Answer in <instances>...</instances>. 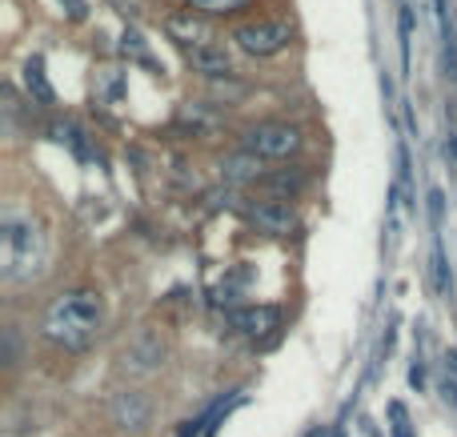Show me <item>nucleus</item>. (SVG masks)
<instances>
[{"instance_id":"nucleus-14","label":"nucleus","mask_w":457,"mask_h":437,"mask_svg":"<svg viewBox=\"0 0 457 437\" xmlns=\"http://www.w3.org/2000/svg\"><path fill=\"white\" fill-rule=\"evenodd\" d=\"M93 93H96V101L101 104H117L120 96H125V72L101 69L96 72V80H93Z\"/></svg>"},{"instance_id":"nucleus-10","label":"nucleus","mask_w":457,"mask_h":437,"mask_svg":"<svg viewBox=\"0 0 457 437\" xmlns=\"http://www.w3.org/2000/svg\"><path fill=\"white\" fill-rule=\"evenodd\" d=\"M221 177L228 185H253V181H265V173H261V157H253V153H228L221 161Z\"/></svg>"},{"instance_id":"nucleus-5","label":"nucleus","mask_w":457,"mask_h":437,"mask_svg":"<svg viewBox=\"0 0 457 437\" xmlns=\"http://www.w3.org/2000/svg\"><path fill=\"white\" fill-rule=\"evenodd\" d=\"M228 326L249 342H269L281 329V309L277 305H245V309L228 313Z\"/></svg>"},{"instance_id":"nucleus-23","label":"nucleus","mask_w":457,"mask_h":437,"mask_svg":"<svg viewBox=\"0 0 457 437\" xmlns=\"http://www.w3.org/2000/svg\"><path fill=\"white\" fill-rule=\"evenodd\" d=\"M445 157H453V161H457V136H453L450 144H445Z\"/></svg>"},{"instance_id":"nucleus-4","label":"nucleus","mask_w":457,"mask_h":437,"mask_svg":"<svg viewBox=\"0 0 457 437\" xmlns=\"http://www.w3.org/2000/svg\"><path fill=\"white\" fill-rule=\"evenodd\" d=\"M233 40L249 56H277L281 48H289L293 24L289 21H253V24H241L233 32Z\"/></svg>"},{"instance_id":"nucleus-1","label":"nucleus","mask_w":457,"mask_h":437,"mask_svg":"<svg viewBox=\"0 0 457 437\" xmlns=\"http://www.w3.org/2000/svg\"><path fill=\"white\" fill-rule=\"evenodd\" d=\"M96 329H101V301H96V293H85V289L61 293L45 309V321H40V334L72 353L85 350L96 337Z\"/></svg>"},{"instance_id":"nucleus-11","label":"nucleus","mask_w":457,"mask_h":437,"mask_svg":"<svg viewBox=\"0 0 457 437\" xmlns=\"http://www.w3.org/2000/svg\"><path fill=\"white\" fill-rule=\"evenodd\" d=\"M177 128H189L193 136H209L221 128V112H213L209 104H185L181 117H177Z\"/></svg>"},{"instance_id":"nucleus-20","label":"nucleus","mask_w":457,"mask_h":437,"mask_svg":"<svg viewBox=\"0 0 457 437\" xmlns=\"http://www.w3.org/2000/svg\"><path fill=\"white\" fill-rule=\"evenodd\" d=\"M442 209H445V193L429 189V217H434V225H442Z\"/></svg>"},{"instance_id":"nucleus-15","label":"nucleus","mask_w":457,"mask_h":437,"mask_svg":"<svg viewBox=\"0 0 457 437\" xmlns=\"http://www.w3.org/2000/svg\"><path fill=\"white\" fill-rule=\"evenodd\" d=\"M120 53H125L129 61H137V64L157 69V61H153V53H149V40H145L137 29H125V37H120Z\"/></svg>"},{"instance_id":"nucleus-18","label":"nucleus","mask_w":457,"mask_h":437,"mask_svg":"<svg viewBox=\"0 0 457 437\" xmlns=\"http://www.w3.org/2000/svg\"><path fill=\"white\" fill-rule=\"evenodd\" d=\"M445 393H450V401L457 409V350L445 353Z\"/></svg>"},{"instance_id":"nucleus-2","label":"nucleus","mask_w":457,"mask_h":437,"mask_svg":"<svg viewBox=\"0 0 457 437\" xmlns=\"http://www.w3.org/2000/svg\"><path fill=\"white\" fill-rule=\"evenodd\" d=\"M45 261L48 249L40 225L24 213H4V221H0V273H4V281L40 277Z\"/></svg>"},{"instance_id":"nucleus-21","label":"nucleus","mask_w":457,"mask_h":437,"mask_svg":"<svg viewBox=\"0 0 457 437\" xmlns=\"http://www.w3.org/2000/svg\"><path fill=\"white\" fill-rule=\"evenodd\" d=\"M61 4L69 8L72 21H85V16H88V4H85V0H61Z\"/></svg>"},{"instance_id":"nucleus-12","label":"nucleus","mask_w":457,"mask_h":437,"mask_svg":"<svg viewBox=\"0 0 457 437\" xmlns=\"http://www.w3.org/2000/svg\"><path fill=\"white\" fill-rule=\"evenodd\" d=\"M265 185L277 201H293L301 189H305V169H277V173H265Z\"/></svg>"},{"instance_id":"nucleus-9","label":"nucleus","mask_w":457,"mask_h":437,"mask_svg":"<svg viewBox=\"0 0 457 437\" xmlns=\"http://www.w3.org/2000/svg\"><path fill=\"white\" fill-rule=\"evenodd\" d=\"M112 417H117V425H125V430H141V425L149 422V401L137 390H125L112 398Z\"/></svg>"},{"instance_id":"nucleus-19","label":"nucleus","mask_w":457,"mask_h":437,"mask_svg":"<svg viewBox=\"0 0 457 437\" xmlns=\"http://www.w3.org/2000/svg\"><path fill=\"white\" fill-rule=\"evenodd\" d=\"M434 277H437V289H450V273H445V253H442V245L434 249Z\"/></svg>"},{"instance_id":"nucleus-16","label":"nucleus","mask_w":457,"mask_h":437,"mask_svg":"<svg viewBox=\"0 0 457 437\" xmlns=\"http://www.w3.org/2000/svg\"><path fill=\"white\" fill-rule=\"evenodd\" d=\"M189 8H197V12H233V8L249 4V0H185Z\"/></svg>"},{"instance_id":"nucleus-7","label":"nucleus","mask_w":457,"mask_h":437,"mask_svg":"<svg viewBox=\"0 0 457 437\" xmlns=\"http://www.w3.org/2000/svg\"><path fill=\"white\" fill-rule=\"evenodd\" d=\"M245 217L265 237H289V233H297V213H293L289 201H261V205H249Z\"/></svg>"},{"instance_id":"nucleus-17","label":"nucleus","mask_w":457,"mask_h":437,"mask_svg":"<svg viewBox=\"0 0 457 437\" xmlns=\"http://www.w3.org/2000/svg\"><path fill=\"white\" fill-rule=\"evenodd\" d=\"M389 417H394V437H413V430H410V414H405L402 401H394V406H389Z\"/></svg>"},{"instance_id":"nucleus-8","label":"nucleus","mask_w":457,"mask_h":437,"mask_svg":"<svg viewBox=\"0 0 457 437\" xmlns=\"http://www.w3.org/2000/svg\"><path fill=\"white\" fill-rule=\"evenodd\" d=\"M189 64L201 72V77H209V80H221V77H233V56H228V48L225 45H201V48H193L189 53Z\"/></svg>"},{"instance_id":"nucleus-3","label":"nucleus","mask_w":457,"mask_h":437,"mask_svg":"<svg viewBox=\"0 0 457 437\" xmlns=\"http://www.w3.org/2000/svg\"><path fill=\"white\" fill-rule=\"evenodd\" d=\"M241 149L261 161H285L301 149V128L285 125V120H261V125H253L245 133Z\"/></svg>"},{"instance_id":"nucleus-6","label":"nucleus","mask_w":457,"mask_h":437,"mask_svg":"<svg viewBox=\"0 0 457 437\" xmlns=\"http://www.w3.org/2000/svg\"><path fill=\"white\" fill-rule=\"evenodd\" d=\"M165 32L169 40H177L181 48H201V45H213V24H209L205 12H197V8H181V12H173L165 21Z\"/></svg>"},{"instance_id":"nucleus-22","label":"nucleus","mask_w":457,"mask_h":437,"mask_svg":"<svg viewBox=\"0 0 457 437\" xmlns=\"http://www.w3.org/2000/svg\"><path fill=\"white\" fill-rule=\"evenodd\" d=\"M410 385H413V390H421V385H426V369H421V361H413V369H410Z\"/></svg>"},{"instance_id":"nucleus-13","label":"nucleus","mask_w":457,"mask_h":437,"mask_svg":"<svg viewBox=\"0 0 457 437\" xmlns=\"http://www.w3.org/2000/svg\"><path fill=\"white\" fill-rule=\"evenodd\" d=\"M24 88H29V96L37 104H53V85H48V77H45V61H40V56L24 61Z\"/></svg>"}]
</instances>
